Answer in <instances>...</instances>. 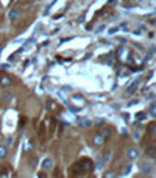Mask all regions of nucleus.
I'll return each instance as SVG.
<instances>
[{
	"instance_id": "obj_3",
	"label": "nucleus",
	"mask_w": 156,
	"mask_h": 178,
	"mask_svg": "<svg viewBox=\"0 0 156 178\" xmlns=\"http://www.w3.org/2000/svg\"><path fill=\"white\" fill-rule=\"evenodd\" d=\"M111 133H112V128L111 127H103V128H100V136L102 138H105V139H108L109 136H111Z\"/></svg>"
},
{
	"instance_id": "obj_14",
	"label": "nucleus",
	"mask_w": 156,
	"mask_h": 178,
	"mask_svg": "<svg viewBox=\"0 0 156 178\" xmlns=\"http://www.w3.org/2000/svg\"><path fill=\"white\" fill-rule=\"evenodd\" d=\"M140 170H142V172H148V170H150V167H148L147 164H140Z\"/></svg>"
},
{
	"instance_id": "obj_13",
	"label": "nucleus",
	"mask_w": 156,
	"mask_h": 178,
	"mask_svg": "<svg viewBox=\"0 0 156 178\" xmlns=\"http://www.w3.org/2000/svg\"><path fill=\"white\" fill-rule=\"evenodd\" d=\"M50 108H52V110H53V111H56V110H58V106H56V103H55V102H52V103H48V110H50Z\"/></svg>"
},
{
	"instance_id": "obj_5",
	"label": "nucleus",
	"mask_w": 156,
	"mask_h": 178,
	"mask_svg": "<svg viewBox=\"0 0 156 178\" xmlns=\"http://www.w3.org/2000/svg\"><path fill=\"white\" fill-rule=\"evenodd\" d=\"M105 141H106V139H105V138H102L100 134H95V136L92 138V144H94V145H97V147H98V145H103V144H105Z\"/></svg>"
},
{
	"instance_id": "obj_21",
	"label": "nucleus",
	"mask_w": 156,
	"mask_h": 178,
	"mask_svg": "<svg viewBox=\"0 0 156 178\" xmlns=\"http://www.w3.org/2000/svg\"><path fill=\"white\" fill-rule=\"evenodd\" d=\"M139 178H144V177H139Z\"/></svg>"
},
{
	"instance_id": "obj_6",
	"label": "nucleus",
	"mask_w": 156,
	"mask_h": 178,
	"mask_svg": "<svg viewBox=\"0 0 156 178\" xmlns=\"http://www.w3.org/2000/svg\"><path fill=\"white\" fill-rule=\"evenodd\" d=\"M127 158H128V160H136V158H138V150H136V149H130L127 152Z\"/></svg>"
},
{
	"instance_id": "obj_8",
	"label": "nucleus",
	"mask_w": 156,
	"mask_h": 178,
	"mask_svg": "<svg viewBox=\"0 0 156 178\" xmlns=\"http://www.w3.org/2000/svg\"><path fill=\"white\" fill-rule=\"evenodd\" d=\"M147 155L151 158H156V145H150L147 147Z\"/></svg>"
},
{
	"instance_id": "obj_12",
	"label": "nucleus",
	"mask_w": 156,
	"mask_h": 178,
	"mask_svg": "<svg viewBox=\"0 0 156 178\" xmlns=\"http://www.w3.org/2000/svg\"><path fill=\"white\" fill-rule=\"evenodd\" d=\"M150 134L151 136H156V123H153V125L150 127Z\"/></svg>"
},
{
	"instance_id": "obj_1",
	"label": "nucleus",
	"mask_w": 156,
	"mask_h": 178,
	"mask_svg": "<svg viewBox=\"0 0 156 178\" xmlns=\"http://www.w3.org/2000/svg\"><path fill=\"white\" fill-rule=\"evenodd\" d=\"M94 167L92 161L87 160V158H81L80 161H77L74 166H72V175L74 177H78V175H83V173H87L91 172Z\"/></svg>"
},
{
	"instance_id": "obj_17",
	"label": "nucleus",
	"mask_w": 156,
	"mask_h": 178,
	"mask_svg": "<svg viewBox=\"0 0 156 178\" xmlns=\"http://www.w3.org/2000/svg\"><path fill=\"white\" fill-rule=\"evenodd\" d=\"M150 114H153V116H156V105H153L150 108Z\"/></svg>"
},
{
	"instance_id": "obj_11",
	"label": "nucleus",
	"mask_w": 156,
	"mask_h": 178,
	"mask_svg": "<svg viewBox=\"0 0 156 178\" xmlns=\"http://www.w3.org/2000/svg\"><path fill=\"white\" fill-rule=\"evenodd\" d=\"M103 178H116V172H112V170H108V172H105Z\"/></svg>"
},
{
	"instance_id": "obj_16",
	"label": "nucleus",
	"mask_w": 156,
	"mask_h": 178,
	"mask_svg": "<svg viewBox=\"0 0 156 178\" xmlns=\"http://www.w3.org/2000/svg\"><path fill=\"white\" fill-rule=\"evenodd\" d=\"M136 88H138V83H134V84H133V86H131L130 89H128V92H130V94H133V91H134Z\"/></svg>"
},
{
	"instance_id": "obj_4",
	"label": "nucleus",
	"mask_w": 156,
	"mask_h": 178,
	"mask_svg": "<svg viewBox=\"0 0 156 178\" xmlns=\"http://www.w3.org/2000/svg\"><path fill=\"white\" fill-rule=\"evenodd\" d=\"M10 84H11V78L8 75H2V77H0V86H2V88H8Z\"/></svg>"
},
{
	"instance_id": "obj_18",
	"label": "nucleus",
	"mask_w": 156,
	"mask_h": 178,
	"mask_svg": "<svg viewBox=\"0 0 156 178\" xmlns=\"http://www.w3.org/2000/svg\"><path fill=\"white\" fill-rule=\"evenodd\" d=\"M78 123H80V125H89V120H81V119H80V120H78Z\"/></svg>"
},
{
	"instance_id": "obj_2",
	"label": "nucleus",
	"mask_w": 156,
	"mask_h": 178,
	"mask_svg": "<svg viewBox=\"0 0 156 178\" xmlns=\"http://www.w3.org/2000/svg\"><path fill=\"white\" fill-rule=\"evenodd\" d=\"M119 53H120L119 58H120L122 61H125V63H128V61H130V52H128L127 49H123V47H122V49L119 50Z\"/></svg>"
},
{
	"instance_id": "obj_19",
	"label": "nucleus",
	"mask_w": 156,
	"mask_h": 178,
	"mask_svg": "<svg viewBox=\"0 0 156 178\" xmlns=\"http://www.w3.org/2000/svg\"><path fill=\"white\" fill-rule=\"evenodd\" d=\"M55 177H56V178H61V172H59V169H56V170H55Z\"/></svg>"
},
{
	"instance_id": "obj_10",
	"label": "nucleus",
	"mask_w": 156,
	"mask_h": 178,
	"mask_svg": "<svg viewBox=\"0 0 156 178\" xmlns=\"http://www.w3.org/2000/svg\"><path fill=\"white\" fill-rule=\"evenodd\" d=\"M8 155V150H6L5 145H0V160H3V158Z\"/></svg>"
},
{
	"instance_id": "obj_9",
	"label": "nucleus",
	"mask_w": 156,
	"mask_h": 178,
	"mask_svg": "<svg viewBox=\"0 0 156 178\" xmlns=\"http://www.w3.org/2000/svg\"><path fill=\"white\" fill-rule=\"evenodd\" d=\"M53 166V161L50 160V158H47V160H44V162H42V167L44 169H50Z\"/></svg>"
},
{
	"instance_id": "obj_20",
	"label": "nucleus",
	"mask_w": 156,
	"mask_h": 178,
	"mask_svg": "<svg viewBox=\"0 0 156 178\" xmlns=\"http://www.w3.org/2000/svg\"><path fill=\"white\" fill-rule=\"evenodd\" d=\"M0 178H8V173H3L2 172V173H0Z\"/></svg>"
},
{
	"instance_id": "obj_7",
	"label": "nucleus",
	"mask_w": 156,
	"mask_h": 178,
	"mask_svg": "<svg viewBox=\"0 0 156 178\" xmlns=\"http://www.w3.org/2000/svg\"><path fill=\"white\" fill-rule=\"evenodd\" d=\"M19 16H20V11H19L17 8H14V10L10 11V19H11V21H16Z\"/></svg>"
},
{
	"instance_id": "obj_15",
	"label": "nucleus",
	"mask_w": 156,
	"mask_h": 178,
	"mask_svg": "<svg viewBox=\"0 0 156 178\" xmlns=\"http://www.w3.org/2000/svg\"><path fill=\"white\" fill-rule=\"evenodd\" d=\"M136 117H138V120H144V119H145V113H139Z\"/></svg>"
}]
</instances>
